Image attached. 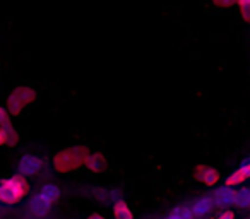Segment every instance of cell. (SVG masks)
<instances>
[{
    "label": "cell",
    "instance_id": "obj_5",
    "mask_svg": "<svg viewBox=\"0 0 250 219\" xmlns=\"http://www.w3.org/2000/svg\"><path fill=\"white\" fill-rule=\"evenodd\" d=\"M194 175H195V178H197L199 181H202L204 185H214L216 181L219 180L218 170H214V168H211V166H206V164H201V166L195 168Z\"/></svg>",
    "mask_w": 250,
    "mask_h": 219
},
{
    "label": "cell",
    "instance_id": "obj_3",
    "mask_svg": "<svg viewBox=\"0 0 250 219\" xmlns=\"http://www.w3.org/2000/svg\"><path fill=\"white\" fill-rule=\"evenodd\" d=\"M35 98H36V91L31 89V87H26V86L16 87L7 98V112L14 117L19 115L26 106H29L35 101Z\"/></svg>",
    "mask_w": 250,
    "mask_h": 219
},
{
    "label": "cell",
    "instance_id": "obj_1",
    "mask_svg": "<svg viewBox=\"0 0 250 219\" xmlns=\"http://www.w3.org/2000/svg\"><path fill=\"white\" fill-rule=\"evenodd\" d=\"M28 192V180L22 175H12L0 181V202L2 204H16V202L22 200Z\"/></svg>",
    "mask_w": 250,
    "mask_h": 219
},
{
    "label": "cell",
    "instance_id": "obj_19",
    "mask_svg": "<svg viewBox=\"0 0 250 219\" xmlns=\"http://www.w3.org/2000/svg\"><path fill=\"white\" fill-rule=\"evenodd\" d=\"M218 219H235V216H233V212H229V211H226V212H223L221 216H219Z\"/></svg>",
    "mask_w": 250,
    "mask_h": 219
},
{
    "label": "cell",
    "instance_id": "obj_21",
    "mask_svg": "<svg viewBox=\"0 0 250 219\" xmlns=\"http://www.w3.org/2000/svg\"><path fill=\"white\" fill-rule=\"evenodd\" d=\"M238 5L240 7H247V5H250V0H238Z\"/></svg>",
    "mask_w": 250,
    "mask_h": 219
},
{
    "label": "cell",
    "instance_id": "obj_9",
    "mask_svg": "<svg viewBox=\"0 0 250 219\" xmlns=\"http://www.w3.org/2000/svg\"><path fill=\"white\" fill-rule=\"evenodd\" d=\"M247 178H250V161H245V163H243L238 170L233 171V173L226 178V185H228V187H231V185L240 183V181L247 180Z\"/></svg>",
    "mask_w": 250,
    "mask_h": 219
},
{
    "label": "cell",
    "instance_id": "obj_6",
    "mask_svg": "<svg viewBox=\"0 0 250 219\" xmlns=\"http://www.w3.org/2000/svg\"><path fill=\"white\" fill-rule=\"evenodd\" d=\"M214 204L218 207H229V205L235 204V192L231 190V187L225 185V187H219L214 194Z\"/></svg>",
    "mask_w": 250,
    "mask_h": 219
},
{
    "label": "cell",
    "instance_id": "obj_11",
    "mask_svg": "<svg viewBox=\"0 0 250 219\" xmlns=\"http://www.w3.org/2000/svg\"><path fill=\"white\" fill-rule=\"evenodd\" d=\"M84 166H86L87 170H91V171H94V173H98V171H101L104 168V158L101 156V154H98V153L87 154Z\"/></svg>",
    "mask_w": 250,
    "mask_h": 219
},
{
    "label": "cell",
    "instance_id": "obj_2",
    "mask_svg": "<svg viewBox=\"0 0 250 219\" xmlns=\"http://www.w3.org/2000/svg\"><path fill=\"white\" fill-rule=\"evenodd\" d=\"M87 154L89 153H86V149H83V147H69V149L60 151L53 156V166L62 173L72 171L86 163Z\"/></svg>",
    "mask_w": 250,
    "mask_h": 219
},
{
    "label": "cell",
    "instance_id": "obj_4",
    "mask_svg": "<svg viewBox=\"0 0 250 219\" xmlns=\"http://www.w3.org/2000/svg\"><path fill=\"white\" fill-rule=\"evenodd\" d=\"M19 175L22 177H31V175H36L40 170H42V161L40 158L33 156V154H24V156L19 159Z\"/></svg>",
    "mask_w": 250,
    "mask_h": 219
},
{
    "label": "cell",
    "instance_id": "obj_13",
    "mask_svg": "<svg viewBox=\"0 0 250 219\" xmlns=\"http://www.w3.org/2000/svg\"><path fill=\"white\" fill-rule=\"evenodd\" d=\"M194 214H192V209L185 207V205H178L175 207L170 214L167 216V219H192Z\"/></svg>",
    "mask_w": 250,
    "mask_h": 219
},
{
    "label": "cell",
    "instance_id": "obj_12",
    "mask_svg": "<svg viewBox=\"0 0 250 219\" xmlns=\"http://www.w3.org/2000/svg\"><path fill=\"white\" fill-rule=\"evenodd\" d=\"M40 194H42L46 200H50L52 204H55V202L60 199V188L53 183H45L42 188H40Z\"/></svg>",
    "mask_w": 250,
    "mask_h": 219
},
{
    "label": "cell",
    "instance_id": "obj_7",
    "mask_svg": "<svg viewBox=\"0 0 250 219\" xmlns=\"http://www.w3.org/2000/svg\"><path fill=\"white\" fill-rule=\"evenodd\" d=\"M52 202L50 200H46L45 197H43L42 194H36V195H33L31 197V200H29V207H31V211H33V214H36V216H45V214H48V211L52 209Z\"/></svg>",
    "mask_w": 250,
    "mask_h": 219
},
{
    "label": "cell",
    "instance_id": "obj_17",
    "mask_svg": "<svg viewBox=\"0 0 250 219\" xmlns=\"http://www.w3.org/2000/svg\"><path fill=\"white\" fill-rule=\"evenodd\" d=\"M0 146H9L7 134H5V130L2 127H0Z\"/></svg>",
    "mask_w": 250,
    "mask_h": 219
},
{
    "label": "cell",
    "instance_id": "obj_16",
    "mask_svg": "<svg viewBox=\"0 0 250 219\" xmlns=\"http://www.w3.org/2000/svg\"><path fill=\"white\" fill-rule=\"evenodd\" d=\"M218 7H231V5L238 4V0H212Z\"/></svg>",
    "mask_w": 250,
    "mask_h": 219
},
{
    "label": "cell",
    "instance_id": "obj_20",
    "mask_svg": "<svg viewBox=\"0 0 250 219\" xmlns=\"http://www.w3.org/2000/svg\"><path fill=\"white\" fill-rule=\"evenodd\" d=\"M87 219H106L103 214H98V212H94V214H89L87 216Z\"/></svg>",
    "mask_w": 250,
    "mask_h": 219
},
{
    "label": "cell",
    "instance_id": "obj_15",
    "mask_svg": "<svg viewBox=\"0 0 250 219\" xmlns=\"http://www.w3.org/2000/svg\"><path fill=\"white\" fill-rule=\"evenodd\" d=\"M11 113L5 110V108L0 106V127L2 129H7V127H11Z\"/></svg>",
    "mask_w": 250,
    "mask_h": 219
},
{
    "label": "cell",
    "instance_id": "obj_18",
    "mask_svg": "<svg viewBox=\"0 0 250 219\" xmlns=\"http://www.w3.org/2000/svg\"><path fill=\"white\" fill-rule=\"evenodd\" d=\"M240 11H242V18L245 19L247 22H250V5H247V7H240Z\"/></svg>",
    "mask_w": 250,
    "mask_h": 219
},
{
    "label": "cell",
    "instance_id": "obj_8",
    "mask_svg": "<svg viewBox=\"0 0 250 219\" xmlns=\"http://www.w3.org/2000/svg\"><path fill=\"white\" fill-rule=\"evenodd\" d=\"M212 207H214V199L202 197L192 205V214L197 216V218H202V216H208L212 211Z\"/></svg>",
    "mask_w": 250,
    "mask_h": 219
},
{
    "label": "cell",
    "instance_id": "obj_14",
    "mask_svg": "<svg viewBox=\"0 0 250 219\" xmlns=\"http://www.w3.org/2000/svg\"><path fill=\"white\" fill-rule=\"evenodd\" d=\"M235 205L245 209L250 207V190L249 188H240L238 192H235Z\"/></svg>",
    "mask_w": 250,
    "mask_h": 219
},
{
    "label": "cell",
    "instance_id": "obj_10",
    "mask_svg": "<svg viewBox=\"0 0 250 219\" xmlns=\"http://www.w3.org/2000/svg\"><path fill=\"white\" fill-rule=\"evenodd\" d=\"M113 216H115V219H134V212H132V209H130V205L122 200H118L117 204L113 205Z\"/></svg>",
    "mask_w": 250,
    "mask_h": 219
}]
</instances>
